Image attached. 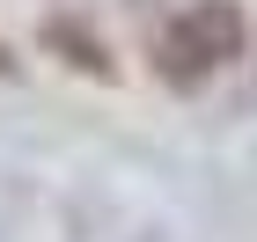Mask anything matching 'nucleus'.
<instances>
[{
  "mask_svg": "<svg viewBox=\"0 0 257 242\" xmlns=\"http://www.w3.org/2000/svg\"><path fill=\"white\" fill-rule=\"evenodd\" d=\"M242 44H250V22H242L235 0H184V8H169L155 30V44H147V59H155V74L169 81V88H206L213 74H228V66L242 59Z\"/></svg>",
  "mask_w": 257,
  "mask_h": 242,
  "instance_id": "f257e3e1",
  "label": "nucleus"
},
{
  "mask_svg": "<svg viewBox=\"0 0 257 242\" xmlns=\"http://www.w3.org/2000/svg\"><path fill=\"white\" fill-rule=\"evenodd\" d=\"M0 66H8V59H0Z\"/></svg>",
  "mask_w": 257,
  "mask_h": 242,
  "instance_id": "f03ea898",
  "label": "nucleus"
}]
</instances>
